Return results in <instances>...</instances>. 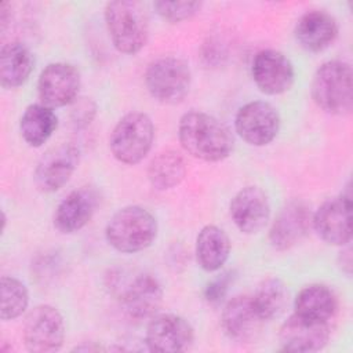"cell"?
Returning a JSON list of instances; mask_svg holds the SVG:
<instances>
[{
    "label": "cell",
    "instance_id": "cell-1",
    "mask_svg": "<svg viewBox=\"0 0 353 353\" xmlns=\"http://www.w3.org/2000/svg\"><path fill=\"white\" fill-rule=\"evenodd\" d=\"M178 138L189 154L204 161L226 159L234 145L228 125L204 112L185 113L178 124Z\"/></svg>",
    "mask_w": 353,
    "mask_h": 353
},
{
    "label": "cell",
    "instance_id": "cell-2",
    "mask_svg": "<svg viewBox=\"0 0 353 353\" xmlns=\"http://www.w3.org/2000/svg\"><path fill=\"white\" fill-rule=\"evenodd\" d=\"M105 22L114 48L123 54H137L149 39V17L145 6L135 0L109 1Z\"/></svg>",
    "mask_w": 353,
    "mask_h": 353
},
{
    "label": "cell",
    "instance_id": "cell-3",
    "mask_svg": "<svg viewBox=\"0 0 353 353\" xmlns=\"http://www.w3.org/2000/svg\"><path fill=\"white\" fill-rule=\"evenodd\" d=\"M105 236L117 251L132 254L152 245L157 236V221L139 205L120 208L108 222Z\"/></svg>",
    "mask_w": 353,
    "mask_h": 353
},
{
    "label": "cell",
    "instance_id": "cell-4",
    "mask_svg": "<svg viewBox=\"0 0 353 353\" xmlns=\"http://www.w3.org/2000/svg\"><path fill=\"white\" fill-rule=\"evenodd\" d=\"M352 68L342 61H328L314 73L312 98L327 113L345 116L352 112L353 84Z\"/></svg>",
    "mask_w": 353,
    "mask_h": 353
},
{
    "label": "cell",
    "instance_id": "cell-5",
    "mask_svg": "<svg viewBox=\"0 0 353 353\" xmlns=\"http://www.w3.org/2000/svg\"><path fill=\"white\" fill-rule=\"evenodd\" d=\"M110 287L117 295L124 312L135 320L153 317L163 302V288L157 279L149 273L112 276Z\"/></svg>",
    "mask_w": 353,
    "mask_h": 353
},
{
    "label": "cell",
    "instance_id": "cell-6",
    "mask_svg": "<svg viewBox=\"0 0 353 353\" xmlns=\"http://www.w3.org/2000/svg\"><path fill=\"white\" fill-rule=\"evenodd\" d=\"M153 138L154 127L150 117L141 112H131L117 121L109 145L116 160L132 165L149 153Z\"/></svg>",
    "mask_w": 353,
    "mask_h": 353
},
{
    "label": "cell",
    "instance_id": "cell-7",
    "mask_svg": "<svg viewBox=\"0 0 353 353\" xmlns=\"http://www.w3.org/2000/svg\"><path fill=\"white\" fill-rule=\"evenodd\" d=\"M190 69L179 58L163 57L153 61L145 72V84L149 94L159 102L174 105L189 92Z\"/></svg>",
    "mask_w": 353,
    "mask_h": 353
},
{
    "label": "cell",
    "instance_id": "cell-8",
    "mask_svg": "<svg viewBox=\"0 0 353 353\" xmlns=\"http://www.w3.org/2000/svg\"><path fill=\"white\" fill-rule=\"evenodd\" d=\"M63 339L65 323L58 309L51 305H39L29 312L23 324V341L29 352H57Z\"/></svg>",
    "mask_w": 353,
    "mask_h": 353
},
{
    "label": "cell",
    "instance_id": "cell-9",
    "mask_svg": "<svg viewBox=\"0 0 353 353\" xmlns=\"http://www.w3.org/2000/svg\"><path fill=\"white\" fill-rule=\"evenodd\" d=\"M234 127L247 143L263 146L276 138L280 128V116L269 102L254 101L239 109Z\"/></svg>",
    "mask_w": 353,
    "mask_h": 353
},
{
    "label": "cell",
    "instance_id": "cell-10",
    "mask_svg": "<svg viewBox=\"0 0 353 353\" xmlns=\"http://www.w3.org/2000/svg\"><path fill=\"white\" fill-rule=\"evenodd\" d=\"M80 84V73L73 65L54 62L47 65L39 76V98L51 109L62 108L76 101Z\"/></svg>",
    "mask_w": 353,
    "mask_h": 353
},
{
    "label": "cell",
    "instance_id": "cell-11",
    "mask_svg": "<svg viewBox=\"0 0 353 353\" xmlns=\"http://www.w3.org/2000/svg\"><path fill=\"white\" fill-rule=\"evenodd\" d=\"M317 234L328 244L345 245L352 239V201L338 196L324 201L312 216Z\"/></svg>",
    "mask_w": 353,
    "mask_h": 353
},
{
    "label": "cell",
    "instance_id": "cell-12",
    "mask_svg": "<svg viewBox=\"0 0 353 353\" xmlns=\"http://www.w3.org/2000/svg\"><path fill=\"white\" fill-rule=\"evenodd\" d=\"M79 157L80 152L72 143H61L47 150L34 170L36 186L48 193L61 189L73 175Z\"/></svg>",
    "mask_w": 353,
    "mask_h": 353
},
{
    "label": "cell",
    "instance_id": "cell-13",
    "mask_svg": "<svg viewBox=\"0 0 353 353\" xmlns=\"http://www.w3.org/2000/svg\"><path fill=\"white\" fill-rule=\"evenodd\" d=\"M194 339V332L188 320L178 314L167 313L150 320L145 343L150 352H183L189 349Z\"/></svg>",
    "mask_w": 353,
    "mask_h": 353
},
{
    "label": "cell",
    "instance_id": "cell-14",
    "mask_svg": "<svg viewBox=\"0 0 353 353\" xmlns=\"http://www.w3.org/2000/svg\"><path fill=\"white\" fill-rule=\"evenodd\" d=\"M251 72L256 87L268 95H279L288 91L295 77L291 61L276 50L259 51L252 61Z\"/></svg>",
    "mask_w": 353,
    "mask_h": 353
},
{
    "label": "cell",
    "instance_id": "cell-15",
    "mask_svg": "<svg viewBox=\"0 0 353 353\" xmlns=\"http://www.w3.org/2000/svg\"><path fill=\"white\" fill-rule=\"evenodd\" d=\"M279 339L283 350L287 352H317L330 339V323L292 313L283 323Z\"/></svg>",
    "mask_w": 353,
    "mask_h": 353
},
{
    "label": "cell",
    "instance_id": "cell-16",
    "mask_svg": "<svg viewBox=\"0 0 353 353\" xmlns=\"http://www.w3.org/2000/svg\"><path fill=\"white\" fill-rule=\"evenodd\" d=\"M230 216L237 229L245 234L258 233L270 216L268 196L258 186H245L230 201Z\"/></svg>",
    "mask_w": 353,
    "mask_h": 353
},
{
    "label": "cell",
    "instance_id": "cell-17",
    "mask_svg": "<svg viewBox=\"0 0 353 353\" xmlns=\"http://www.w3.org/2000/svg\"><path fill=\"white\" fill-rule=\"evenodd\" d=\"M221 323L232 341L248 343L259 335L265 320L259 316L252 296L239 295L225 305Z\"/></svg>",
    "mask_w": 353,
    "mask_h": 353
},
{
    "label": "cell",
    "instance_id": "cell-18",
    "mask_svg": "<svg viewBox=\"0 0 353 353\" xmlns=\"http://www.w3.org/2000/svg\"><path fill=\"white\" fill-rule=\"evenodd\" d=\"M312 212L301 201L288 203L273 221L269 230V241L277 251H284L299 243L309 232Z\"/></svg>",
    "mask_w": 353,
    "mask_h": 353
},
{
    "label": "cell",
    "instance_id": "cell-19",
    "mask_svg": "<svg viewBox=\"0 0 353 353\" xmlns=\"http://www.w3.org/2000/svg\"><path fill=\"white\" fill-rule=\"evenodd\" d=\"M98 194L94 188L83 186L70 192L57 207L54 226L61 233H74L84 228L95 212Z\"/></svg>",
    "mask_w": 353,
    "mask_h": 353
},
{
    "label": "cell",
    "instance_id": "cell-20",
    "mask_svg": "<svg viewBox=\"0 0 353 353\" xmlns=\"http://www.w3.org/2000/svg\"><path fill=\"white\" fill-rule=\"evenodd\" d=\"M294 33L302 48L310 52H319L334 43L338 34V25L328 12L312 10L298 19Z\"/></svg>",
    "mask_w": 353,
    "mask_h": 353
},
{
    "label": "cell",
    "instance_id": "cell-21",
    "mask_svg": "<svg viewBox=\"0 0 353 353\" xmlns=\"http://www.w3.org/2000/svg\"><path fill=\"white\" fill-rule=\"evenodd\" d=\"M230 254L228 234L215 225L204 226L196 239V259L201 269L215 272L221 269Z\"/></svg>",
    "mask_w": 353,
    "mask_h": 353
},
{
    "label": "cell",
    "instance_id": "cell-22",
    "mask_svg": "<svg viewBox=\"0 0 353 353\" xmlns=\"http://www.w3.org/2000/svg\"><path fill=\"white\" fill-rule=\"evenodd\" d=\"M294 307V313L302 317L330 323L336 312L338 302L335 294L327 285L310 284L298 292Z\"/></svg>",
    "mask_w": 353,
    "mask_h": 353
},
{
    "label": "cell",
    "instance_id": "cell-23",
    "mask_svg": "<svg viewBox=\"0 0 353 353\" xmlns=\"http://www.w3.org/2000/svg\"><path fill=\"white\" fill-rule=\"evenodd\" d=\"M33 57L30 51L18 41L4 44L0 51V81L4 88H17L30 76Z\"/></svg>",
    "mask_w": 353,
    "mask_h": 353
},
{
    "label": "cell",
    "instance_id": "cell-24",
    "mask_svg": "<svg viewBox=\"0 0 353 353\" xmlns=\"http://www.w3.org/2000/svg\"><path fill=\"white\" fill-rule=\"evenodd\" d=\"M58 117L54 110L43 103L29 105L19 121L21 135L30 146L39 148L55 132Z\"/></svg>",
    "mask_w": 353,
    "mask_h": 353
},
{
    "label": "cell",
    "instance_id": "cell-25",
    "mask_svg": "<svg viewBox=\"0 0 353 353\" xmlns=\"http://www.w3.org/2000/svg\"><path fill=\"white\" fill-rule=\"evenodd\" d=\"M185 174V161L175 150H164L157 153L148 168L149 182L157 190L175 188L181 183Z\"/></svg>",
    "mask_w": 353,
    "mask_h": 353
},
{
    "label": "cell",
    "instance_id": "cell-26",
    "mask_svg": "<svg viewBox=\"0 0 353 353\" xmlns=\"http://www.w3.org/2000/svg\"><path fill=\"white\" fill-rule=\"evenodd\" d=\"M252 302L265 321L272 320L284 312L288 303V290L280 279H266L258 285Z\"/></svg>",
    "mask_w": 353,
    "mask_h": 353
},
{
    "label": "cell",
    "instance_id": "cell-27",
    "mask_svg": "<svg viewBox=\"0 0 353 353\" xmlns=\"http://www.w3.org/2000/svg\"><path fill=\"white\" fill-rule=\"evenodd\" d=\"M1 287V320H12L19 317L28 307L29 294L22 281L15 277L3 276L0 281Z\"/></svg>",
    "mask_w": 353,
    "mask_h": 353
},
{
    "label": "cell",
    "instance_id": "cell-28",
    "mask_svg": "<svg viewBox=\"0 0 353 353\" xmlns=\"http://www.w3.org/2000/svg\"><path fill=\"white\" fill-rule=\"evenodd\" d=\"M156 12L171 23L182 22L196 15L201 7L199 1H156Z\"/></svg>",
    "mask_w": 353,
    "mask_h": 353
},
{
    "label": "cell",
    "instance_id": "cell-29",
    "mask_svg": "<svg viewBox=\"0 0 353 353\" xmlns=\"http://www.w3.org/2000/svg\"><path fill=\"white\" fill-rule=\"evenodd\" d=\"M233 281V272H223L216 279L210 281L204 288V298L210 303H219Z\"/></svg>",
    "mask_w": 353,
    "mask_h": 353
}]
</instances>
